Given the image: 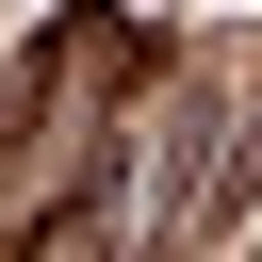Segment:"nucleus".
I'll return each mask as SVG.
<instances>
[{
	"label": "nucleus",
	"instance_id": "obj_1",
	"mask_svg": "<svg viewBox=\"0 0 262 262\" xmlns=\"http://www.w3.org/2000/svg\"><path fill=\"white\" fill-rule=\"evenodd\" d=\"M33 262H98V213H66V229H33Z\"/></svg>",
	"mask_w": 262,
	"mask_h": 262
}]
</instances>
